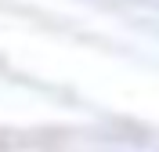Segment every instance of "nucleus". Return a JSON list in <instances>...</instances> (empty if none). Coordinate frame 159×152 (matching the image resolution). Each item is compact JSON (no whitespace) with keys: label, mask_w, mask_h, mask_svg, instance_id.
Returning <instances> with one entry per match:
<instances>
[{"label":"nucleus","mask_w":159,"mask_h":152,"mask_svg":"<svg viewBox=\"0 0 159 152\" xmlns=\"http://www.w3.org/2000/svg\"><path fill=\"white\" fill-rule=\"evenodd\" d=\"M105 152H127V149H105Z\"/></svg>","instance_id":"nucleus-1"}]
</instances>
